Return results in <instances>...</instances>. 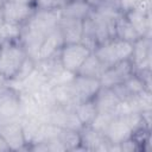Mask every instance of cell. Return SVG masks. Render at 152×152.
Segmentation results:
<instances>
[{
    "instance_id": "cell-1",
    "label": "cell",
    "mask_w": 152,
    "mask_h": 152,
    "mask_svg": "<svg viewBox=\"0 0 152 152\" xmlns=\"http://www.w3.org/2000/svg\"><path fill=\"white\" fill-rule=\"evenodd\" d=\"M27 57L20 39L0 43V74L7 81H11Z\"/></svg>"
},
{
    "instance_id": "cell-2",
    "label": "cell",
    "mask_w": 152,
    "mask_h": 152,
    "mask_svg": "<svg viewBox=\"0 0 152 152\" xmlns=\"http://www.w3.org/2000/svg\"><path fill=\"white\" fill-rule=\"evenodd\" d=\"M93 52L108 68L120 61L131 59L133 52V43L114 37L100 43Z\"/></svg>"
},
{
    "instance_id": "cell-3",
    "label": "cell",
    "mask_w": 152,
    "mask_h": 152,
    "mask_svg": "<svg viewBox=\"0 0 152 152\" xmlns=\"http://www.w3.org/2000/svg\"><path fill=\"white\" fill-rule=\"evenodd\" d=\"M93 51L82 43L64 44L58 51V58L62 68L66 71L76 74L86 58Z\"/></svg>"
},
{
    "instance_id": "cell-4",
    "label": "cell",
    "mask_w": 152,
    "mask_h": 152,
    "mask_svg": "<svg viewBox=\"0 0 152 152\" xmlns=\"http://www.w3.org/2000/svg\"><path fill=\"white\" fill-rule=\"evenodd\" d=\"M133 74V65L131 59L120 61L110 66H108L102 76L100 77V83L102 88H113L122 83L128 76Z\"/></svg>"
},
{
    "instance_id": "cell-5",
    "label": "cell",
    "mask_w": 152,
    "mask_h": 152,
    "mask_svg": "<svg viewBox=\"0 0 152 152\" xmlns=\"http://www.w3.org/2000/svg\"><path fill=\"white\" fill-rule=\"evenodd\" d=\"M71 87L75 96V104L80 102H84L88 100H93L97 91L101 88L100 80L86 77L81 75H75L71 81Z\"/></svg>"
},
{
    "instance_id": "cell-6",
    "label": "cell",
    "mask_w": 152,
    "mask_h": 152,
    "mask_svg": "<svg viewBox=\"0 0 152 152\" xmlns=\"http://www.w3.org/2000/svg\"><path fill=\"white\" fill-rule=\"evenodd\" d=\"M151 37H139L133 43V52L131 57L133 72L151 69Z\"/></svg>"
},
{
    "instance_id": "cell-7",
    "label": "cell",
    "mask_w": 152,
    "mask_h": 152,
    "mask_svg": "<svg viewBox=\"0 0 152 152\" xmlns=\"http://www.w3.org/2000/svg\"><path fill=\"white\" fill-rule=\"evenodd\" d=\"M36 12V7L33 5L19 4L14 1L6 0L2 7V17L7 23L24 25L26 24Z\"/></svg>"
},
{
    "instance_id": "cell-8",
    "label": "cell",
    "mask_w": 152,
    "mask_h": 152,
    "mask_svg": "<svg viewBox=\"0 0 152 152\" xmlns=\"http://www.w3.org/2000/svg\"><path fill=\"white\" fill-rule=\"evenodd\" d=\"M0 133L6 139L11 151L28 150V146H27L26 140L23 134L20 119L1 122L0 124Z\"/></svg>"
},
{
    "instance_id": "cell-9",
    "label": "cell",
    "mask_w": 152,
    "mask_h": 152,
    "mask_svg": "<svg viewBox=\"0 0 152 152\" xmlns=\"http://www.w3.org/2000/svg\"><path fill=\"white\" fill-rule=\"evenodd\" d=\"M80 135H81V145L83 146L84 151L108 152L110 142L102 133L94 129L91 126H83L82 129L80 131Z\"/></svg>"
},
{
    "instance_id": "cell-10",
    "label": "cell",
    "mask_w": 152,
    "mask_h": 152,
    "mask_svg": "<svg viewBox=\"0 0 152 152\" xmlns=\"http://www.w3.org/2000/svg\"><path fill=\"white\" fill-rule=\"evenodd\" d=\"M94 102L97 108V113H108L115 116L116 109L121 102L118 95L113 91L112 88H100L97 94L94 97Z\"/></svg>"
},
{
    "instance_id": "cell-11",
    "label": "cell",
    "mask_w": 152,
    "mask_h": 152,
    "mask_svg": "<svg viewBox=\"0 0 152 152\" xmlns=\"http://www.w3.org/2000/svg\"><path fill=\"white\" fill-rule=\"evenodd\" d=\"M132 128L120 116H114L104 132V137L110 144H120L132 137Z\"/></svg>"
},
{
    "instance_id": "cell-12",
    "label": "cell",
    "mask_w": 152,
    "mask_h": 152,
    "mask_svg": "<svg viewBox=\"0 0 152 152\" xmlns=\"http://www.w3.org/2000/svg\"><path fill=\"white\" fill-rule=\"evenodd\" d=\"M82 26H83L82 20L69 19V18H64L61 15L57 27L62 33L64 44L80 43L81 37H82Z\"/></svg>"
},
{
    "instance_id": "cell-13",
    "label": "cell",
    "mask_w": 152,
    "mask_h": 152,
    "mask_svg": "<svg viewBox=\"0 0 152 152\" xmlns=\"http://www.w3.org/2000/svg\"><path fill=\"white\" fill-rule=\"evenodd\" d=\"M93 8L94 7L90 4H88L87 1L70 0L66 5H64L62 8H59V12H61V15L64 18L83 21L84 19H87L90 15Z\"/></svg>"
},
{
    "instance_id": "cell-14",
    "label": "cell",
    "mask_w": 152,
    "mask_h": 152,
    "mask_svg": "<svg viewBox=\"0 0 152 152\" xmlns=\"http://www.w3.org/2000/svg\"><path fill=\"white\" fill-rule=\"evenodd\" d=\"M50 96L55 106L68 108H74L75 106V96L71 82L50 87Z\"/></svg>"
},
{
    "instance_id": "cell-15",
    "label": "cell",
    "mask_w": 152,
    "mask_h": 152,
    "mask_svg": "<svg viewBox=\"0 0 152 152\" xmlns=\"http://www.w3.org/2000/svg\"><path fill=\"white\" fill-rule=\"evenodd\" d=\"M63 45H64V40H63V37H62V33L58 30V27H56L55 30L49 32L46 34V37L44 38L43 44L39 49L38 59L49 58V57L56 55Z\"/></svg>"
},
{
    "instance_id": "cell-16",
    "label": "cell",
    "mask_w": 152,
    "mask_h": 152,
    "mask_svg": "<svg viewBox=\"0 0 152 152\" xmlns=\"http://www.w3.org/2000/svg\"><path fill=\"white\" fill-rule=\"evenodd\" d=\"M139 37H151V13H141L134 8L124 13Z\"/></svg>"
},
{
    "instance_id": "cell-17",
    "label": "cell",
    "mask_w": 152,
    "mask_h": 152,
    "mask_svg": "<svg viewBox=\"0 0 152 152\" xmlns=\"http://www.w3.org/2000/svg\"><path fill=\"white\" fill-rule=\"evenodd\" d=\"M106 69H107V66L95 56L94 52H91L86 58V61L83 62V64L80 66L78 71L75 75H81V76L100 80V77L102 76V74L104 72Z\"/></svg>"
},
{
    "instance_id": "cell-18",
    "label": "cell",
    "mask_w": 152,
    "mask_h": 152,
    "mask_svg": "<svg viewBox=\"0 0 152 152\" xmlns=\"http://www.w3.org/2000/svg\"><path fill=\"white\" fill-rule=\"evenodd\" d=\"M20 96L19 93L0 104V124L20 119Z\"/></svg>"
},
{
    "instance_id": "cell-19",
    "label": "cell",
    "mask_w": 152,
    "mask_h": 152,
    "mask_svg": "<svg viewBox=\"0 0 152 152\" xmlns=\"http://www.w3.org/2000/svg\"><path fill=\"white\" fill-rule=\"evenodd\" d=\"M115 37L131 43H134L139 38V34L137 33V31L131 25L124 13H121L115 19Z\"/></svg>"
},
{
    "instance_id": "cell-20",
    "label": "cell",
    "mask_w": 152,
    "mask_h": 152,
    "mask_svg": "<svg viewBox=\"0 0 152 152\" xmlns=\"http://www.w3.org/2000/svg\"><path fill=\"white\" fill-rule=\"evenodd\" d=\"M74 110L83 126H89L97 114V108L94 102V99L75 104Z\"/></svg>"
},
{
    "instance_id": "cell-21",
    "label": "cell",
    "mask_w": 152,
    "mask_h": 152,
    "mask_svg": "<svg viewBox=\"0 0 152 152\" xmlns=\"http://www.w3.org/2000/svg\"><path fill=\"white\" fill-rule=\"evenodd\" d=\"M58 139L66 151H84L83 146L81 145V135L78 131L61 128L58 133Z\"/></svg>"
},
{
    "instance_id": "cell-22",
    "label": "cell",
    "mask_w": 152,
    "mask_h": 152,
    "mask_svg": "<svg viewBox=\"0 0 152 152\" xmlns=\"http://www.w3.org/2000/svg\"><path fill=\"white\" fill-rule=\"evenodd\" d=\"M23 25L4 21L0 25V43L5 40H18L20 39Z\"/></svg>"
},
{
    "instance_id": "cell-23",
    "label": "cell",
    "mask_w": 152,
    "mask_h": 152,
    "mask_svg": "<svg viewBox=\"0 0 152 152\" xmlns=\"http://www.w3.org/2000/svg\"><path fill=\"white\" fill-rule=\"evenodd\" d=\"M114 119V115L113 114H108V113H97L96 116L94 118L93 122L89 125L91 126L94 129L99 131L100 133H102L104 135V132L107 129V127L109 126L110 121Z\"/></svg>"
},
{
    "instance_id": "cell-24",
    "label": "cell",
    "mask_w": 152,
    "mask_h": 152,
    "mask_svg": "<svg viewBox=\"0 0 152 152\" xmlns=\"http://www.w3.org/2000/svg\"><path fill=\"white\" fill-rule=\"evenodd\" d=\"M18 93H19V91L15 90V89H14L13 87H11L10 84H6V86L0 87V104H1L2 102H5L7 99H10V97L17 95Z\"/></svg>"
},
{
    "instance_id": "cell-25",
    "label": "cell",
    "mask_w": 152,
    "mask_h": 152,
    "mask_svg": "<svg viewBox=\"0 0 152 152\" xmlns=\"http://www.w3.org/2000/svg\"><path fill=\"white\" fill-rule=\"evenodd\" d=\"M36 10H53L56 8L53 0H34L33 2Z\"/></svg>"
},
{
    "instance_id": "cell-26",
    "label": "cell",
    "mask_w": 152,
    "mask_h": 152,
    "mask_svg": "<svg viewBox=\"0 0 152 152\" xmlns=\"http://www.w3.org/2000/svg\"><path fill=\"white\" fill-rule=\"evenodd\" d=\"M138 0H118V7L121 13H125L132 8H134Z\"/></svg>"
},
{
    "instance_id": "cell-27",
    "label": "cell",
    "mask_w": 152,
    "mask_h": 152,
    "mask_svg": "<svg viewBox=\"0 0 152 152\" xmlns=\"http://www.w3.org/2000/svg\"><path fill=\"white\" fill-rule=\"evenodd\" d=\"M11 148L6 141V139L4 138V135L0 133V152H10Z\"/></svg>"
},
{
    "instance_id": "cell-28",
    "label": "cell",
    "mask_w": 152,
    "mask_h": 152,
    "mask_svg": "<svg viewBox=\"0 0 152 152\" xmlns=\"http://www.w3.org/2000/svg\"><path fill=\"white\" fill-rule=\"evenodd\" d=\"M70 0H53V2H55V6H56V8H62L64 5H66L68 2H69Z\"/></svg>"
},
{
    "instance_id": "cell-29",
    "label": "cell",
    "mask_w": 152,
    "mask_h": 152,
    "mask_svg": "<svg viewBox=\"0 0 152 152\" xmlns=\"http://www.w3.org/2000/svg\"><path fill=\"white\" fill-rule=\"evenodd\" d=\"M10 1H14V2H19V4H26V5H33L34 0H10ZM34 6V5H33Z\"/></svg>"
},
{
    "instance_id": "cell-30",
    "label": "cell",
    "mask_w": 152,
    "mask_h": 152,
    "mask_svg": "<svg viewBox=\"0 0 152 152\" xmlns=\"http://www.w3.org/2000/svg\"><path fill=\"white\" fill-rule=\"evenodd\" d=\"M100 1H101V0H87V2H88V4H90L93 7H95Z\"/></svg>"
},
{
    "instance_id": "cell-31",
    "label": "cell",
    "mask_w": 152,
    "mask_h": 152,
    "mask_svg": "<svg viewBox=\"0 0 152 152\" xmlns=\"http://www.w3.org/2000/svg\"><path fill=\"white\" fill-rule=\"evenodd\" d=\"M5 1H6V0H0V12H2V7H4Z\"/></svg>"
},
{
    "instance_id": "cell-32",
    "label": "cell",
    "mask_w": 152,
    "mask_h": 152,
    "mask_svg": "<svg viewBox=\"0 0 152 152\" xmlns=\"http://www.w3.org/2000/svg\"><path fill=\"white\" fill-rule=\"evenodd\" d=\"M106 1H108V2H112V4H115V5H118V0H106Z\"/></svg>"
},
{
    "instance_id": "cell-33",
    "label": "cell",
    "mask_w": 152,
    "mask_h": 152,
    "mask_svg": "<svg viewBox=\"0 0 152 152\" xmlns=\"http://www.w3.org/2000/svg\"><path fill=\"white\" fill-rule=\"evenodd\" d=\"M82 1H87V0H82Z\"/></svg>"
}]
</instances>
